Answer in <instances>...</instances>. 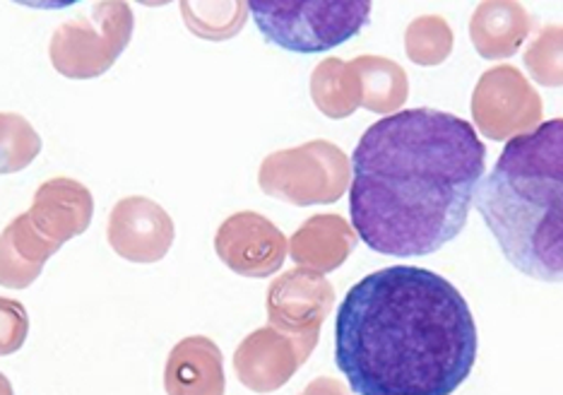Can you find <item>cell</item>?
<instances>
[{
  "mask_svg": "<svg viewBox=\"0 0 563 395\" xmlns=\"http://www.w3.org/2000/svg\"><path fill=\"white\" fill-rule=\"evenodd\" d=\"M56 251L32 227L27 212L20 215L0 234V287L24 289L34 285Z\"/></svg>",
  "mask_w": 563,
  "mask_h": 395,
  "instance_id": "cell-16",
  "label": "cell"
},
{
  "mask_svg": "<svg viewBox=\"0 0 563 395\" xmlns=\"http://www.w3.org/2000/svg\"><path fill=\"white\" fill-rule=\"evenodd\" d=\"M352 162L330 140L271 152L258 169V186L265 196L289 206H330L347 194Z\"/></svg>",
  "mask_w": 563,
  "mask_h": 395,
  "instance_id": "cell-5",
  "label": "cell"
},
{
  "mask_svg": "<svg viewBox=\"0 0 563 395\" xmlns=\"http://www.w3.org/2000/svg\"><path fill=\"white\" fill-rule=\"evenodd\" d=\"M374 0H249L267 42L291 54H323L347 44L371 20Z\"/></svg>",
  "mask_w": 563,
  "mask_h": 395,
  "instance_id": "cell-4",
  "label": "cell"
},
{
  "mask_svg": "<svg viewBox=\"0 0 563 395\" xmlns=\"http://www.w3.org/2000/svg\"><path fill=\"white\" fill-rule=\"evenodd\" d=\"M311 99L316 109L328 119H350L356 109H362L360 78L352 61L325 58L311 73Z\"/></svg>",
  "mask_w": 563,
  "mask_h": 395,
  "instance_id": "cell-18",
  "label": "cell"
},
{
  "mask_svg": "<svg viewBox=\"0 0 563 395\" xmlns=\"http://www.w3.org/2000/svg\"><path fill=\"white\" fill-rule=\"evenodd\" d=\"M542 119V97L516 66H494L479 75L472 92V121L484 138L508 143L534 131Z\"/></svg>",
  "mask_w": 563,
  "mask_h": 395,
  "instance_id": "cell-7",
  "label": "cell"
},
{
  "mask_svg": "<svg viewBox=\"0 0 563 395\" xmlns=\"http://www.w3.org/2000/svg\"><path fill=\"white\" fill-rule=\"evenodd\" d=\"M176 227L159 202L145 196H128L113 206L107 241L117 256L131 263H159L172 251Z\"/></svg>",
  "mask_w": 563,
  "mask_h": 395,
  "instance_id": "cell-9",
  "label": "cell"
},
{
  "mask_svg": "<svg viewBox=\"0 0 563 395\" xmlns=\"http://www.w3.org/2000/svg\"><path fill=\"white\" fill-rule=\"evenodd\" d=\"M356 244L354 227L340 215H313L289 241L291 259L316 273H330L347 261Z\"/></svg>",
  "mask_w": 563,
  "mask_h": 395,
  "instance_id": "cell-15",
  "label": "cell"
},
{
  "mask_svg": "<svg viewBox=\"0 0 563 395\" xmlns=\"http://www.w3.org/2000/svg\"><path fill=\"white\" fill-rule=\"evenodd\" d=\"M455 32L441 15H419L405 30V54L421 68H437L453 54Z\"/></svg>",
  "mask_w": 563,
  "mask_h": 395,
  "instance_id": "cell-20",
  "label": "cell"
},
{
  "mask_svg": "<svg viewBox=\"0 0 563 395\" xmlns=\"http://www.w3.org/2000/svg\"><path fill=\"white\" fill-rule=\"evenodd\" d=\"M135 18L125 0H99L92 15L68 20L51 36V66L68 80H95L131 44Z\"/></svg>",
  "mask_w": 563,
  "mask_h": 395,
  "instance_id": "cell-6",
  "label": "cell"
},
{
  "mask_svg": "<svg viewBox=\"0 0 563 395\" xmlns=\"http://www.w3.org/2000/svg\"><path fill=\"white\" fill-rule=\"evenodd\" d=\"M475 206L516 271L563 283V119L510 138Z\"/></svg>",
  "mask_w": 563,
  "mask_h": 395,
  "instance_id": "cell-3",
  "label": "cell"
},
{
  "mask_svg": "<svg viewBox=\"0 0 563 395\" xmlns=\"http://www.w3.org/2000/svg\"><path fill=\"white\" fill-rule=\"evenodd\" d=\"M140 6H147V8H162V6H169L172 0H135Z\"/></svg>",
  "mask_w": 563,
  "mask_h": 395,
  "instance_id": "cell-27",
  "label": "cell"
},
{
  "mask_svg": "<svg viewBox=\"0 0 563 395\" xmlns=\"http://www.w3.org/2000/svg\"><path fill=\"white\" fill-rule=\"evenodd\" d=\"M467 299L439 273L390 265L338 309L335 362L356 395H453L477 362Z\"/></svg>",
  "mask_w": 563,
  "mask_h": 395,
  "instance_id": "cell-2",
  "label": "cell"
},
{
  "mask_svg": "<svg viewBox=\"0 0 563 395\" xmlns=\"http://www.w3.org/2000/svg\"><path fill=\"white\" fill-rule=\"evenodd\" d=\"M27 218L40 237L60 249L66 241L85 234L89 222H92V190L68 176L48 178L36 188Z\"/></svg>",
  "mask_w": 563,
  "mask_h": 395,
  "instance_id": "cell-11",
  "label": "cell"
},
{
  "mask_svg": "<svg viewBox=\"0 0 563 395\" xmlns=\"http://www.w3.org/2000/svg\"><path fill=\"white\" fill-rule=\"evenodd\" d=\"M166 395H224V360L210 338L176 342L164 366Z\"/></svg>",
  "mask_w": 563,
  "mask_h": 395,
  "instance_id": "cell-13",
  "label": "cell"
},
{
  "mask_svg": "<svg viewBox=\"0 0 563 395\" xmlns=\"http://www.w3.org/2000/svg\"><path fill=\"white\" fill-rule=\"evenodd\" d=\"M12 3L36 10H66L70 6H78L80 0H12Z\"/></svg>",
  "mask_w": 563,
  "mask_h": 395,
  "instance_id": "cell-25",
  "label": "cell"
},
{
  "mask_svg": "<svg viewBox=\"0 0 563 395\" xmlns=\"http://www.w3.org/2000/svg\"><path fill=\"white\" fill-rule=\"evenodd\" d=\"M532 32V18L520 0H482L472 12L470 40L486 61L514 58Z\"/></svg>",
  "mask_w": 563,
  "mask_h": 395,
  "instance_id": "cell-14",
  "label": "cell"
},
{
  "mask_svg": "<svg viewBox=\"0 0 563 395\" xmlns=\"http://www.w3.org/2000/svg\"><path fill=\"white\" fill-rule=\"evenodd\" d=\"M188 32L205 42H227L246 28L249 0H181Z\"/></svg>",
  "mask_w": 563,
  "mask_h": 395,
  "instance_id": "cell-19",
  "label": "cell"
},
{
  "mask_svg": "<svg viewBox=\"0 0 563 395\" xmlns=\"http://www.w3.org/2000/svg\"><path fill=\"white\" fill-rule=\"evenodd\" d=\"M352 66L360 78L362 107L366 111L390 117L405 107L409 99V80L400 63L383 56H356Z\"/></svg>",
  "mask_w": 563,
  "mask_h": 395,
  "instance_id": "cell-17",
  "label": "cell"
},
{
  "mask_svg": "<svg viewBox=\"0 0 563 395\" xmlns=\"http://www.w3.org/2000/svg\"><path fill=\"white\" fill-rule=\"evenodd\" d=\"M214 251L243 277L277 273L287 256V237L261 212L243 210L227 218L214 237Z\"/></svg>",
  "mask_w": 563,
  "mask_h": 395,
  "instance_id": "cell-10",
  "label": "cell"
},
{
  "mask_svg": "<svg viewBox=\"0 0 563 395\" xmlns=\"http://www.w3.org/2000/svg\"><path fill=\"white\" fill-rule=\"evenodd\" d=\"M486 169L475 125L419 107L364 131L352 155V227L383 256H431L463 232Z\"/></svg>",
  "mask_w": 563,
  "mask_h": 395,
  "instance_id": "cell-1",
  "label": "cell"
},
{
  "mask_svg": "<svg viewBox=\"0 0 563 395\" xmlns=\"http://www.w3.org/2000/svg\"><path fill=\"white\" fill-rule=\"evenodd\" d=\"M42 138L34 125L12 111H0V174H18L40 157Z\"/></svg>",
  "mask_w": 563,
  "mask_h": 395,
  "instance_id": "cell-21",
  "label": "cell"
},
{
  "mask_svg": "<svg viewBox=\"0 0 563 395\" xmlns=\"http://www.w3.org/2000/svg\"><path fill=\"white\" fill-rule=\"evenodd\" d=\"M309 360L297 340L279 333L277 328H261L241 342L234 354L239 381L255 393H273L294 376Z\"/></svg>",
  "mask_w": 563,
  "mask_h": 395,
  "instance_id": "cell-12",
  "label": "cell"
},
{
  "mask_svg": "<svg viewBox=\"0 0 563 395\" xmlns=\"http://www.w3.org/2000/svg\"><path fill=\"white\" fill-rule=\"evenodd\" d=\"M525 68L542 87H563V24H544L525 48Z\"/></svg>",
  "mask_w": 563,
  "mask_h": 395,
  "instance_id": "cell-22",
  "label": "cell"
},
{
  "mask_svg": "<svg viewBox=\"0 0 563 395\" xmlns=\"http://www.w3.org/2000/svg\"><path fill=\"white\" fill-rule=\"evenodd\" d=\"M301 395H350L335 378H316Z\"/></svg>",
  "mask_w": 563,
  "mask_h": 395,
  "instance_id": "cell-24",
  "label": "cell"
},
{
  "mask_svg": "<svg viewBox=\"0 0 563 395\" xmlns=\"http://www.w3.org/2000/svg\"><path fill=\"white\" fill-rule=\"evenodd\" d=\"M335 292L316 271H289L279 275L267 292V314L273 328L294 338L306 352H313L323 318L330 314Z\"/></svg>",
  "mask_w": 563,
  "mask_h": 395,
  "instance_id": "cell-8",
  "label": "cell"
},
{
  "mask_svg": "<svg viewBox=\"0 0 563 395\" xmlns=\"http://www.w3.org/2000/svg\"><path fill=\"white\" fill-rule=\"evenodd\" d=\"M0 395H15V391H12L10 378L3 372H0Z\"/></svg>",
  "mask_w": 563,
  "mask_h": 395,
  "instance_id": "cell-26",
  "label": "cell"
},
{
  "mask_svg": "<svg viewBox=\"0 0 563 395\" xmlns=\"http://www.w3.org/2000/svg\"><path fill=\"white\" fill-rule=\"evenodd\" d=\"M30 336V316L18 299L0 297V356L15 354Z\"/></svg>",
  "mask_w": 563,
  "mask_h": 395,
  "instance_id": "cell-23",
  "label": "cell"
}]
</instances>
